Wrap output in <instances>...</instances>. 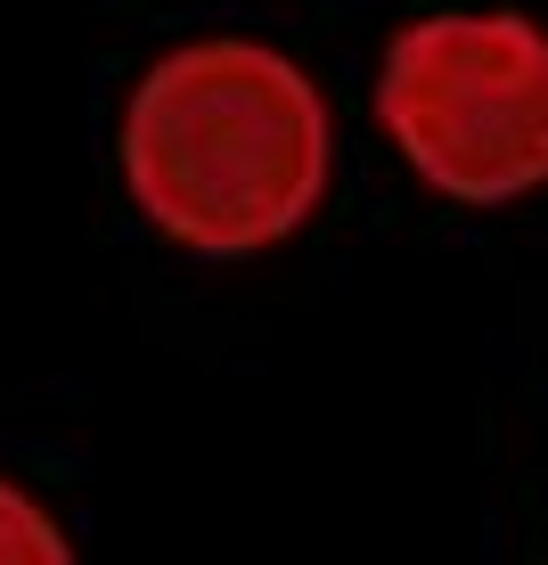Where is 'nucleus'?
<instances>
[{"mask_svg": "<svg viewBox=\"0 0 548 565\" xmlns=\"http://www.w3.org/2000/svg\"><path fill=\"white\" fill-rule=\"evenodd\" d=\"M0 565H66V533L9 483H0Z\"/></svg>", "mask_w": 548, "mask_h": 565, "instance_id": "3", "label": "nucleus"}, {"mask_svg": "<svg viewBox=\"0 0 548 565\" xmlns=\"http://www.w3.org/2000/svg\"><path fill=\"white\" fill-rule=\"evenodd\" d=\"M377 115L442 198H533L548 189V33L507 9L418 17L385 50Z\"/></svg>", "mask_w": 548, "mask_h": 565, "instance_id": "2", "label": "nucleus"}, {"mask_svg": "<svg viewBox=\"0 0 548 565\" xmlns=\"http://www.w3.org/2000/svg\"><path fill=\"white\" fill-rule=\"evenodd\" d=\"M320 83L270 42H189L123 107V189L189 255H262L327 198Z\"/></svg>", "mask_w": 548, "mask_h": 565, "instance_id": "1", "label": "nucleus"}]
</instances>
